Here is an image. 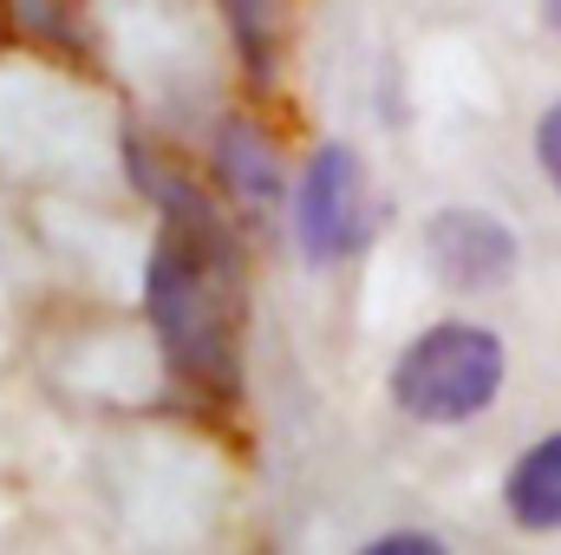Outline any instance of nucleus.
<instances>
[{"label": "nucleus", "mask_w": 561, "mask_h": 555, "mask_svg": "<svg viewBox=\"0 0 561 555\" xmlns=\"http://www.w3.org/2000/svg\"><path fill=\"white\" fill-rule=\"evenodd\" d=\"M353 555H457L444 536H431V530H379L373 543H359Z\"/></svg>", "instance_id": "nucleus-8"}, {"label": "nucleus", "mask_w": 561, "mask_h": 555, "mask_svg": "<svg viewBox=\"0 0 561 555\" xmlns=\"http://www.w3.org/2000/svg\"><path fill=\"white\" fill-rule=\"evenodd\" d=\"M424 262L450 294H496L516 275L523 242H516V229L503 216H490L477 203H444L424 223Z\"/></svg>", "instance_id": "nucleus-4"}, {"label": "nucleus", "mask_w": 561, "mask_h": 555, "mask_svg": "<svg viewBox=\"0 0 561 555\" xmlns=\"http://www.w3.org/2000/svg\"><path fill=\"white\" fill-rule=\"evenodd\" d=\"M216 177L236 203L249 209H275L280 203V150L255 118H222L216 132Z\"/></svg>", "instance_id": "nucleus-6"}, {"label": "nucleus", "mask_w": 561, "mask_h": 555, "mask_svg": "<svg viewBox=\"0 0 561 555\" xmlns=\"http://www.w3.org/2000/svg\"><path fill=\"white\" fill-rule=\"evenodd\" d=\"M131 177L163 209L157 242L144 256V320L163 347V366L203 399H236V386H242V256H236V236L216 216V203L163 157L144 163V150H131Z\"/></svg>", "instance_id": "nucleus-1"}, {"label": "nucleus", "mask_w": 561, "mask_h": 555, "mask_svg": "<svg viewBox=\"0 0 561 555\" xmlns=\"http://www.w3.org/2000/svg\"><path fill=\"white\" fill-rule=\"evenodd\" d=\"M373 236V177L353 144H320L294 177V249L307 269H340Z\"/></svg>", "instance_id": "nucleus-3"}, {"label": "nucleus", "mask_w": 561, "mask_h": 555, "mask_svg": "<svg viewBox=\"0 0 561 555\" xmlns=\"http://www.w3.org/2000/svg\"><path fill=\"white\" fill-rule=\"evenodd\" d=\"M222 20L242 46V59L262 72L275 59V33H280V0H222Z\"/></svg>", "instance_id": "nucleus-7"}, {"label": "nucleus", "mask_w": 561, "mask_h": 555, "mask_svg": "<svg viewBox=\"0 0 561 555\" xmlns=\"http://www.w3.org/2000/svg\"><path fill=\"white\" fill-rule=\"evenodd\" d=\"M503 517L523 536H561V424L529 438L503 471Z\"/></svg>", "instance_id": "nucleus-5"}, {"label": "nucleus", "mask_w": 561, "mask_h": 555, "mask_svg": "<svg viewBox=\"0 0 561 555\" xmlns=\"http://www.w3.org/2000/svg\"><path fill=\"white\" fill-rule=\"evenodd\" d=\"M542 13H549V20H556V33H561V0H542Z\"/></svg>", "instance_id": "nucleus-10"}, {"label": "nucleus", "mask_w": 561, "mask_h": 555, "mask_svg": "<svg viewBox=\"0 0 561 555\" xmlns=\"http://www.w3.org/2000/svg\"><path fill=\"white\" fill-rule=\"evenodd\" d=\"M536 163H542V177H549V190L561 196V99L536 118Z\"/></svg>", "instance_id": "nucleus-9"}, {"label": "nucleus", "mask_w": 561, "mask_h": 555, "mask_svg": "<svg viewBox=\"0 0 561 555\" xmlns=\"http://www.w3.org/2000/svg\"><path fill=\"white\" fill-rule=\"evenodd\" d=\"M503 380H510V347L496 327L483 320H431L424 333H412L386 373V393L392 406L431 424V431H457V424H477L503 399Z\"/></svg>", "instance_id": "nucleus-2"}]
</instances>
